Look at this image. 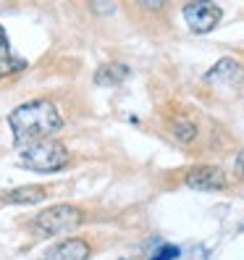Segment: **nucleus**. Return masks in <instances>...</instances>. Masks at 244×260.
<instances>
[{"instance_id": "5", "label": "nucleus", "mask_w": 244, "mask_h": 260, "mask_svg": "<svg viewBox=\"0 0 244 260\" xmlns=\"http://www.w3.org/2000/svg\"><path fill=\"white\" fill-rule=\"evenodd\" d=\"M187 187L197 192H216L228 187V179L218 166H194L187 174Z\"/></svg>"}, {"instance_id": "2", "label": "nucleus", "mask_w": 244, "mask_h": 260, "mask_svg": "<svg viewBox=\"0 0 244 260\" xmlns=\"http://www.w3.org/2000/svg\"><path fill=\"white\" fill-rule=\"evenodd\" d=\"M71 160L68 150L60 145L53 137H42V140L26 142L19 147V163L29 171H40V174H53L66 168Z\"/></svg>"}, {"instance_id": "7", "label": "nucleus", "mask_w": 244, "mask_h": 260, "mask_svg": "<svg viewBox=\"0 0 244 260\" xmlns=\"http://www.w3.org/2000/svg\"><path fill=\"white\" fill-rule=\"evenodd\" d=\"M89 252H92L89 242L74 237V239H66V242L55 244L42 260H89Z\"/></svg>"}, {"instance_id": "12", "label": "nucleus", "mask_w": 244, "mask_h": 260, "mask_svg": "<svg viewBox=\"0 0 244 260\" xmlns=\"http://www.w3.org/2000/svg\"><path fill=\"white\" fill-rule=\"evenodd\" d=\"M179 257V247H173V244H165V247H160L155 252V257L152 260H176Z\"/></svg>"}, {"instance_id": "1", "label": "nucleus", "mask_w": 244, "mask_h": 260, "mask_svg": "<svg viewBox=\"0 0 244 260\" xmlns=\"http://www.w3.org/2000/svg\"><path fill=\"white\" fill-rule=\"evenodd\" d=\"M8 126L13 132V142L21 147L26 142L42 140V137H53L63 126V118L50 100H32L11 111Z\"/></svg>"}, {"instance_id": "9", "label": "nucleus", "mask_w": 244, "mask_h": 260, "mask_svg": "<svg viewBox=\"0 0 244 260\" xmlns=\"http://www.w3.org/2000/svg\"><path fill=\"white\" fill-rule=\"evenodd\" d=\"M126 79H129V66H124V63H108V66H100L95 71L97 87H118Z\"/></svg>"}, {"instance_id": "15", "label": "nucleus", "mask_w": 244, "mask_h": 260, "mask_svg": "<svg viewBox=\"0 0 244 260\" xmlns=\"http://www.w3.org/2000/svg\"><path fill=\"white\" fill-rule=\"evenodd\" d=\"M236 171H239V176L244 179V150L239 152V158H236Z\"/></svg>"}, {"instance_id": "8", "label": "nucleus", "mask_w": 244, "mask_h": 260, "mask_svg": "<svg viewBox=\"0 0 244 260\" xmlns=\"http://www.w3.org/2000/svg\"><path fill=\"white\" fill-rule=\"evenodd\" d=\"M48 197V187H40V184H26V187H16V189H8L3 194V203L11 205H37Z\"/></svg>"}, {"instance_id": "3", "label": "nucleus", "mask_w": 244, "mask_h": 260, "mask_svg": "<svg viewBox=\"0 0 244 260\" xmlns=\"http://www.w3.org/2000/svg\"><path fill=\"white\" fill-rule=\"evenodd\" d=\"M82 218H84L82 208L68 205V203L53 205L32 218V232L40 237H58V234H66L71 229H76L82 223Z\"/></svg>"}, {"instance_id": "4", "label": "nucleus", "mask_w": 244, "mask_h": 260, "mask_svg": "<svg viewBox=\"0 0 244 260\" xmlns=\"http://www.w3.org/2000/svg\"><path fill=\"white\" fill-rule=\"evenodd\" d=\"M184 21L194 35H207L221 21V8L213 0H189L184 6Z\"/></svg>"}, {"instance_id": "13", "label": "nucleus", "mask_w": 244, "mask_h": 260, "mask_svg": "<svg viewBox=\"0 0 244 260\" xmlns=\"http://www.w3.org/2000/svg\"><path fill=\"white\" fill-rule=\"evenodd\" d=\"M11 55V48H8V35H6V29L0 26V60L8 58Z\"/></svg>"}, {"instance_id": "11", "label": "nucleus", "mask_w": 244, "mask_h": 260, "mask_svg": "<svg viewBox=\"0 0 244 260\" xmlns=\"http://www.w3.org/2000/svg\"><path fill=\"white\" fill-rule=\"evenodd\" d=\"M24 66H26V63H24L21 58H16V55L3 58V60H0V79H3V76H11V74H19Z\"/></svg>"}, {"instance_id": "10", "label": "nucleus", "mask_w": 244, "mask_h": 260, "mask_svg": "<svg viewBox=\"0 0 244 260\" xmlns=\"http://www.w3.org/2000/svg\"><path fill=\"white\" fill-rule=\"evenodd\" d=\"M171 134L176 137L179 142H192L197 137V126H194V121H189V118H176L171 124Z\"/></svg>"}, {"instance_id": "14", "label": "nucleus", "mask_w": 244, "mask_h": 260, "mask_svg": "<svg viewBox=\"0 0 244 260\" xmlns=\"http://www.w3.org/2000/svg\"><path fill=\"white\" fill-rule=\"evenodd\" d=\"M140 6H145V8H152V11H158V8H163V3L165 0H136Z\"/></svg>"}, {"instance_id": "6", "label": "nucleus", "mask_w": 244, "mask_h": 260, "mask_svg": "<svg viewBox=\"0 0 244 260\" xmlns=\"http://www.w3.org/2000/svg\"><path fill=\"white\" fill-rule=\"evenodd\" d=\"M205 79L216 82V84H241L244 82V66L234 58H221L218 63L207 71Z\"/></svg>"}]
</instances>
